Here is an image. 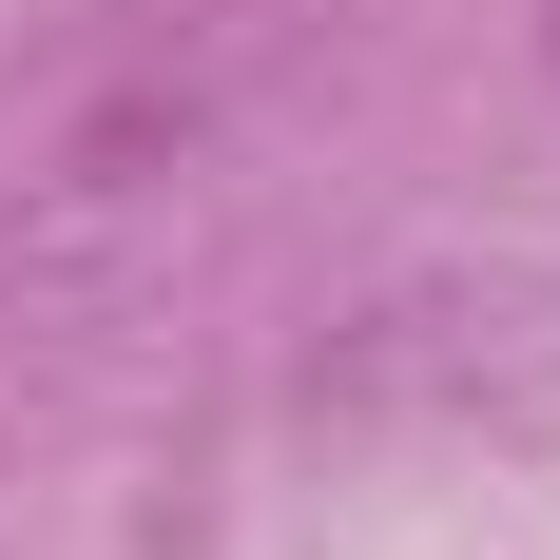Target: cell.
Segmentation results:
<instances>
[{"label": "cell", "instance_id": "cell-1", "mask_svg": "<svg viewBox=\"0 0 560 560\" xmlns=\"http://www.w3.org/2000/svg\"><path fill=\"white\" fill-rule=\"evenodd\" d=\"M541 58H560V0H541Z\"/></svg>", "mask_w": 560, "mask_h": 560}]
</instances>
